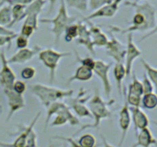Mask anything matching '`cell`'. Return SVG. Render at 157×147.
Masks as SVG:
<instances>
[{
	"label": "cell",
	"mask_w": 157,
	"mask_h": 147,
	"mask_svg": "<svg viewBox=\"0 0 157 147\" xmlns=\"http://www.w3.org/2000/svg\"><path fill=\"white\" fill-rule=\"evenodd\" d=\"M124 6L135 9L136 12L133 16L132 25L127 28H121L117 26L110 25L111 32L118 34L133 33L135 32H146L156 29V9L148 2L143 3L124 1Z\"/></svg>",
	"instance_id": "6da1fadb"
},
{
	"label": "cell",
	"mask_w": 157,
	"mask_h": 147,
	"mask_svg": "<svg viewBox=\"0 0 157 147\" xmlns=\"http://www.w3.org/2000/svg\"><path fill=\"white\" fill-rule=\"evenodd\" d=\"M114 99H109L107 101L104 100L101 97L100 92L98 89L94 91V94L88 102V108L91 113L92 118H94V123L92 124H85L82 126L78 131L75 133V135L78 134L81 132L87 130V129H98L101 122L104 119L110 118L112 116L111 110H109L108 107L114 104Z\"/></svg>",
	"instance_id": "7a4b0ae2"
},
{
	"label": "cell",
	"mask_w": 157,
	"mask_h": 147,
	"mask_svg": "<svg viewBox=\"0 0 157 147\" xmlns=\"http://www.w3.org/2000/svg\"><path fill=\"white\" fill-rule=\"evenodd\" d=\"M44 130L47 129L48 125L54 115H56L55 119L51 123V126H61L69 123L71 126H78L80 124V120L78 116L73 114L70 107L64 102L58 100L54 102L47 107Z\"/></svg>",
	"instance_id": "3957f363"
},
{
	"label": "cell",
	"mask_w": 157,
	"mask_h": 147,
	"mask_svg": "<svg viewBox=\"0 0 157 147\" xmlns=\"http://www.w3.org/2000/svg\"><path fill=\"white\" fill-rule=\"evenodd\" d=\"M76 21V17L71 16L67 12V6L64 0H61L60 6L58 9V13L53 18H41L39 22L45 23V24H52L51 32L55 35V43L56 47L60 44V40L61 36L65 32L66 28L70 24H73Z\"/></svg>",
	"instance_id": "277c9868"
},
{
	"label": "cell",
	"mask_w": 157,
	"mask_h": 147,
	"mask_svg": "<svg viewBox=\"0 0 157 147\" xmlns=\"http://www.w3.org/2000/svg\"><path fill=\"white\" fill-rule=\"evenodd\" d=\"M30 91L36 96L45 108L54 102L68 98L74 94V90H62L42 84H31L29 86Z\"/></svg>",
	"instance_id": "5b68a950"
},
{
	"label": "cell",
	"mask_w": 157,
	"mask_h": 147,
	"mask_svg": "<svg viewBox=\"0 0 157 147\" xmlns=\"http://www.w3.org/2000/svg\"><path fill=\"white\" fill-rule=\"evenodd\" d=\"M41 112H38L29 126L21 125L18 126V132L12 143L0 142V147H38L37 134L34 130V126L39 119Z\"/></svg>",
	"instance_id": "8992f818"
},
{
	"label": "cell",
	"mask_w": 157,
	"mask_h": 147,
	"mask_svg": "<svg viewBox=\"0 0 157 147\" xmlns=\"http://www.w3.org/2000/svg\"><path fill=\"white\" fill-rule=\"evenodd\" d=\"M38 55V59L43 63V64L47 68L49 69V71H50V74H49L50 81H49L51 84H52L55 81V73H56L60 61L63 58L71 56V53L59 52L52 48H46L40 51Z\"/></svg>",
	"instance_id": "52a82bcc"
},
{
	"label": "cell",
	"mask_w": 157,
	"mask_h": 147,
	"mask_svg": "<svg viewBox=\"0 0 157 147\" xmlns=\"http://www.w3.org/2000/svg\"><path fill=\"white\" fill-rule=\"evenodd\" d=\"M67 106L71 110H73L75 114L81 118H92L91 113L88 107L86 105V103L90 99V96L87 95V91L83 87L80 89L78 96L75 98L68 97Z\"/></svg>",
	"instance_id": "ba28073f"
},
{
	"label": "cell",
	"mask_w": 157,
	"mask_h": 147,
	"mask_svg": "<svg viewBox=\"0 0 157 147\" xmlns=\"http://www.w3.org/2000/svg\"><path fill=\"white\" fill-rule=\"evenodd\" d=\"M133 80L129 84L128 90H126V87L123 88V93L125 96L126 100L130 107H140L141 99L144 95V90L141 81L138 80L135 72H133Z\"/></svg>",
	"instance_id": "9c48e42d"
},
{
	"label": "cell",
	"mask_w": 157,
	"mask_h": 147,
	"mask_svg": "<svg viewBox=\"0 0 157 147\" xmlns=\"http://www.w3.org/2000/svg\"><path fill=\"white\" fill-rule=\"evenodd\" d=\"M112 66V63H106L105 61L98 60L95 61L94 66L93 67V72L98 75L101 79L104 87V94L107 100L110 99L112 92V86L109 78V71Z\"/></svg>",
	"instance_id": "30bf717a"
},
{
	"label": "cell",
	"mask_w": 157,
	"mask_h": 147,
	"mask_svg": "<svg viewBox=\"0 0 157 147\" xmlns=\"http://www.w3.org/2000/svg\"><path fill=\"white\" fill-rule=\"evenodd\" d=\"M110 39L105 45L106 54L113 58L115 63H124L126 55V45L121 42L110 31H109Z\"/></svg>",
	"instance_id": "8fae6325"
},
{
	"label": "cell",
	"mask_w": 157,
	"mask_h": 147,
	"mask_svg": "<svg viewBox=\"0 0 157 147\" xmlns=\"http://www.w3.org/2000/svg\"><path fill=\"white\" fill-rule=\"evenodd\" d=\"M0 85L3 87V89H12L13 84L16 81V75L8 63L5 50H2L0 51Z\"/></svg>",
	"instance_id": "7c38bea8"
},
{
	"label": "cell",
	"mask_w": 157,
	"mask_h": 147,
	"mask_svg": "<svg viewBox=\"0 0 157 147\" xmlns=\"http://www.w3.org/2000/svg\"><path fill=\"white\" fill-rule=\"evenodd\" d=\"M142 55L140 49L138 48L133 41V33H127V43L126 45V55H125V68L126 77H129L132 73L133 64L136 58Z\"/></svg>",
	"instance_id": "4fadbf2b"
},
{
	"label": "cell",
	"mask_w": 157,
	"mask_h": 147,
	"mask_svg": "<svg viewBox=\"0 0 157 147\" xmlns=\"http://www.w3.org/2000/svg\"><path fill=\"white\" fill-rule=\"evenodd\" d=\"M3 93L6 95L9 106V113L7 115V121L12 118V115L18 110H21L25 106L23 94H19L12 89H3Z\"/></svg>",
	"instance_id": "5bb4252c"
},
{
	"label": "cell",
	"mask_w": 157,
	"mask_h": 147,
	"mask_svg": "<svg viewBox=\"0 0 157 147\" xmlns=\"http://www.w3.org/2000/svg\"><path fill=\"white\" fill-rule=\"evenodd\" d=\"M124 104L121 108V111L119 113V126L121 130V136L118 142V146L121 147L125 141L127 137V133L129 131L130 125H131V113L130 110V106L127 104L125 96H124Z\"/></svg>",
	"instance_id": "9a60e30c"
},
{
	"label": "cell",
	"mask_w": 157,
	"mask_h": 147,
	"mask_svg": "<svg viewBox=\"0 0 157 147\" xmlns=\"http://www.w3.org/2000/svg\"><path fill=\"white\" fill-rule=\"evenodd\" d=\"M123 1L124 0H113L110 3L104 5V6L97 9L91 14L87 15L84 18V20H91L99 18H113L117 12L120 5Z\"/></svg>",
	"instance_id": "2e32d148"
},
{
	"label": "cell",
	"mask_w": 157,
	"mask_h": 147,
	"mask_svg": "<svg viewBox=\"0 0 157 147\" xmlns=\"http://www.w3.org/2000/svg\"><path fill=\"white\" fill-rule=\"evenodd\" d=\"M78 37L76 38V44L78 45L84 46L92 55H96L94 46L92 42L91 35L87 23L85 21L83 22L80 21L78 22Z\"/></svg>",
	"instance_id": "e0dca14e"
},
{
	"label": "cell",
	"mask_w": 157,
	"mask_h": 147,
	"mask_svg": "<svg viewBox=\"0 0 157 147\" xmlns=\"http://www.w3.org/2000/svg\"><path fill=\"white\" fill-rule=\"evenodd\" d=\"M42 49V47L38 45L34 46L32 48L25 47V48L18 49V51L15 54H14L10 58H9V59L7 58V61L9 64H25L27 61L32 59Z\"/></svg>",
	"instance_id": "ac0fdd59"
},
{
	"label": "cell",
	"mask_w": 157,
	"mask_h": 147,
	"mask_svg": "<svg viewBox=\"0 0 157 147\" xmlns=\"http://www.w3.org/2000/svg\"><path fill=\"white\" fill-rule=\"evenodd\" d=\"M130 110L131 113V119L134 126L136 134L139 130L149 127L150 119L147 115L141 110L140 107H130Z\"/></svg>",
	"instance_id": "d6986e66"
},
{
	"label": "cell",
	"mask_w": 157,
	"mask_h": 147,
	"mask_svg": "<svg viewBox=\"0 0 157 147\" xmlns=\"http://www.w3.org/2000/svg\"><path fill=\"white\" fill-rule=\"evenodd\" d=\"M87 23L88 28L90 30V35H91L92 42L94 46H98V47H105L108 41V38L107 35L104 33L101 30V27L96 24H93L90 21V20H84Z\"/></svg>",
	"instance_id": "ffe728a7"
},
{
	"label": "cell",
	"mask_w": 157,
	"mask_h": 147,
	"mask_svg": "<svg viewBox=\"0 0 157 147\" xmlns=\"http://www.w3.org/2000/svg\"><path fill=\"white\" fill-rule=\"evenodd\" d=\"M136 142L130 147H151L156 145L157 141L149 127L139 130L136 134Z\"/></svg>",
	"instance_id": "44dd1931"
},
{
	"label": "cell",
	"mask_w": 157,
	"mask_h": 147,
	"mask_svg": "<svg viewBox=\"0 0 157 147\" xmlns=\"http://www.w3.org/2000/svg\"><path fill=\"white\" fill-rule=\"evenodd\" d=\"M94 72L93 70L86 66L81 65L79 66L75 70V74L72 77L68 79V84L74 82V81H90L93 78Z\"/></svg>",
	"instance_id": "7402d4cb"
},
{
	"label": "cell",
	"mask_w": 157,
	"mask_h": 147,
	"mask_svg": "<svg viewBox=\"0 0 157 147\" xmlns=\"http://www.w3.org/2000/svg\"><path fill=\"white\" fill-rule=\"evenodd\" d=\"M113 77L115 78L120 96H123V81L126 77V68L124 63H115L113 70Z\"/></svg>",
	"instance_id": "603a6c76"
},
{
	"label": "cell",
	"mask_w": 157,
	"mask_h": 147,
	"mask_svg": "<svg viewBox=\"0 0 157 147\" xmlns=\"http://www.w3.org/2000/svg\"><path fill=\"white\" fill-rule=\"evenodd\" d=\"M27 6L20 4H15L12 6V19L10 24H8L6 27L8 28H11L15 24L21 21V20L25 18V8Z\"/></svg>",
	"instance_id": "cb8c5ba5"
},
{
	"label": "cell",
	"mask_w": 157,
	"mask_h": 147,
	"mask_svg": "<svg viewBox=\"0 0 157 147\" xmlns=\"http://www.w3.org/2000/svg\"><path fill=\"white\" fill-rule=\"evenodd\" d=\"M157 106V96L154 92L145 93L141 99V107L147 110H153Z\"/></svg>",
	"instance_id": "d4e9b609"
},
{
	"label": "cell",
	"mask_w": 157,
	"mask_h": 147,
	"mask_svg": "<svg viewBox=\"0 0 157 147\" xmlns=\"http://www.w3.org/2000/svg\"><path fill=\"white\" fill-rule=\"evenodd\" d=\"M12 6L9 4L0 7V24L7 26L12 21Z\"/></svg>",
	"instance_id": "484cf974"
},
{
	"label": "cell",
	"mask_w": 157,
	"mask_h": 147,
	"mask_svg": "<svg viewBox=\"0 0 157 147\" xmlns=\"http://www.w3.org/2000/svg\"><path fill=\"white\" fill-rule=\"evenodd\" d=\"M66 6L71 9L81 12H85L88 10L89 4L88 0H64Z\"/></svg>",
	"instance_id": "4316f807"
},
{
	"label": "cell",
	"mask_w": 157,
	"mask_h": 147,
	"mask_svg": "<svg viewBox=\"0 0 157 147\" xmlns=\"http://www.w3.org/2000/svg\"><path fill=\"white\" fill-rule=\"evenodd\" d=\"M141 64L143 65L144 68L145 69L146 71H147V76L148 77V78L150 79V81H151L152 84H153L155 87H156L157 84V70L155 67H152L148 62L145 61L144 59H140Z\"/></svg>",
	"instance_id": "83f0119b"
},
{
	"label": "cell",
	"mask_w": 157,
	"mask_h": 147,
	"mask_svg": "<svg viewBox=\"0 0 157 147\" xmlns=\"http://www.w3.org/2000/svg\"><path fill=\"white\" fill-rule=\"evenodd\" d=\"M78 23L75 22L73 23V24H70V25L66 28L65 32H64V41L67 43L74 41V40L76 39V38L78 37Z\"/></svg>",
	"instance_id": "f1b7e54d"
},
{
	"label": "cell",
	"mask_w": 157,
	"mask_h": 147,
	"mask_svg": "<svg viewBox=\"0 0 157 147\" xmlns=\"http://www.w3.org/2000/svg\"><path fill=\"white\" fill-rule=\"evenodd\" d=\"M81 147H95L96 146V138L90 133L82 135L78 140Z\"/></svg>",
	"instance_id": "f546056e"
},
{
	"label": "cell",
	"mask_w": 157,
	"mask_h": 147,
	"mask_svg": "<svg viewBox=\"0 0 157 147\" xmlns=\"http://www.w3.org/2000/svg\"><path fill=\"white\" fill-rule=\"evenodd\" d=\"M75 59H76V62L80 63L81 65L86 66V67H89V68L93 70V67L95 64V61L93 59V58H90V57H87V58H81V57H80V55H78V53L76 51H75Z\"/></svg>",
	"instance_id": "4dcf8cb0"
},
{
	"label": "cell",
	"mask_w": 157,
	"mask_h": 147,
	"mask_svg": "<svg viewBox=\"0 0 157 147\" xmlns=\"http://www.w3.org/2000/svg\"><path fill=\"white\" fill-rule=\"evenodd\" d=\"M143 85V90H144V94L148 93H151L153 92L154 90V86L152 84L151 81H150V79L148 78V77L147 76L145 73L143 75V81H141Z\"/></svg>",
	"instance_id": "1f68e13d"
},
{
	"label": "cell",
	"mask_w": 157,
	"mask_h": 147,
	"mask_svg": "<svg viewBox=\"0 0 157 147\" xmlns=\"http://www.w3.org/2000/svg\"><path fill=\"white\" fill-rule=\"evenodd\" d=\"M36 74V70L32 66L25 67L21 71V77L24 80L32 79Z\"/></svg>",
	"instance_id": "d6a6232c"
},
{
	"label": "cell",
	"mask_w": 157,
	"mask_h": 147,
	"mask_svg": "<svg viewBox=\"0 0 157 147\" xmlns=\"http://www.w3.org/2000/svg\"><path fill=\"white\" fill-rule=\"evenodd\" d=\"M112 1L113 0H88L89 9L92 11H95Z\"/></svg>",
	"instance_id": "836d02e7"
},
{
	"label": "cell",
	"mask_w": 157,
	"mask_h": 147,
	"mask_svg": "<svg viewBox=\"0 0 157 147\" xmlns=\"http://www.w3.org/2000/svg\"><path fill=\"white\" fill-rule=\"evenodd\" d=\"M15 41H16L17 48H25V47H27V46L29 45V38L19 34V35H17V37L15 38Z\"/></svg>",
	"instance_id": "e575fe53"
},
{
	"label": "cell",
	"mask_w": 157,
	"mask_h": 147,
	"mask_svg": "<svg viewBox=\"0 0 157 147\" xmlns=\"http://www.w3.org/2000/svg\"><path fill=\"white\" fill-rule=\"evenodd\" d=\"M26 88V84L22 81H15L12 86V90L19 94H23L25 92Z\"/></svg>",
	"instance_id": "d590c367"
},
{
	"label": "cell",
	"mask_w": 157,
	"mask_h": 147,
	"mask_svg": "<svg viewBox=\"0 0 157 147\" xmlns=\"http://www.w3.org/2000/svg\"><path fill=\"white\" fill-rule=\"evenodd\" d=\"M53 139H58V140H62L64 142H67L69 145L71 147H81V145L78 143V140H75L73 137H66V136H53Z\"/></svg>",
	"instance_id": "8d00e7d4"
},
{
	"label": "cell",
	"mask_w": 157,
	"mask_h": 147,
	"mask_svg": "<svg viewBox=\"0 0 157 147\" xmlns=\"http://www.w3.org/2000/svg\"><path fill=\"white\" fill-rule=\"evenodd\" d=\"M34 0H0V7H1L2 5H4V3H6V4H9V6H11L15 4L28 6V5L30 4V3L32 2Z\"/></svg>",
	"instance_id": "74e56055"
},
{
	"label": "cell",
	"mask_w": 157,
	"mask_h": 147,
	"mask_svg": "<svg viewBox=\"0 0 157 147\" xmlns=\"http://www.w3.org/2000/svg\"><path fill=\"white\" fill-rule=\"evenodd\" d=\"M18 34L12 36H0V47L5 45H8V49L10 48L12 42L17 37Z\"/></svg>",
	"instance_id": "f35d334b"
},
{
	"label": "cell",
	"mask_w": 157,
	"mask_h": 147,
	"mask_svg": "<svg viewBox=\"0 0 157 147\" xmlns=\"http://www.w3.org/2000/svg\"><path fill=\"white\" fill-rule=\"evenodd\" d=\"M35 32V31L33 28L30 27V26L29 25H25V24H22L21 28V32H20V35H22L29 38L32 35H33V33Z\"/></svg>",
	"instance_id": "ab89813d"
},
{
	"label": "cell",
	"mask_w": 157,
	"mask_h": 147,
	"mask_svg": "<svg viewBox=\"0 0 157 147\" xmlns=\"http://www.w3.org/2000/svg\"><path fill=\"white\" fill-rule=\"evenodd\" d=\"M15 35H17L16 32L8 28L6 26L0 24V36H12Z\"/></svg>",
	"instance_id": "60d3db41"
},
{
	"label": "cell",
	"mask_w": 157,
	"mask_h": 147,
	"mask_svg": "<svg viewBox=\"0 0 157 147\" xmlns=\"http://www.w3.org/2000/svg\"><path fill=\"white\" fill-rule=\"evenodd\" d=\"M46 1H48L49 2V4H50V6H49L48 13L51 14L54 11V9H55V3H56L57 0H46Z\"/></svg>",
	"instance_id": "b9f144b4"
},
{
	"label": "cell",
	"mask_w": 157,
	"mask_h": 147,
	"mask_svg": "<svg viewBox=\"0 0 157 147\" xmlns=\"http://www.w3.org/2000/svg\"><path fill=\"white\" fill-rule=\"evenodd\" d=\"M101 139H102L103 146H104V147H114L113 145H112L111 144L109 143L108 141L107 140V139H106V138L104 137V136H103L102 134L101 135Z\"/></svg>",
	"instance_id": "7bdbcfd3"
},
{
	"label": "cell",
	"mask_w": 157,
	"mask_h": 147,
	"mask_svg": "<svg viewBox=\"0 0 157 147\" xmlns=\"http://www.w3.org/2000/svg\"><path fill=\"white\" fill-rule=\"evenodd\" d=\"M140 1H141V0H135L134 2H139Z\"/></svg>",
	"instance_id": "ee69618b"
},
{
	"label": "cell",
	"mask_w": 157,
	"mask_h": 147,
	"mask_svg": "<svg viewBox=\"0 0 157 147\" xmlns=\"http://www.w3.org/2000/svg\"><path fill=\"white\" fill-rule=\"evenodd\" d=\"M0 112L2 113V106L1 105H0Z\"/></svg>",
	"instance_id": "f6af8a7d"
},
{
	"label": "cell",
	"mask_w": 157,
	"mask_h": 147,
	"mask_svg": "<svg viewBox=\"0 0 157 147\" xmlns=\"http://www.w3.org/2000/svg\"><path fill=\"white\" fill-rule=\"evenodd\" d=\"M48 147H54V145H49V146H48Z\"/></svg>",
	"instance_id": "bcb514c9"
},
{
	"label": "cell",
	"mask_w": 157,
	"mask_h": 147,
	"mask_svg": "<svg viewBox=\"0 0 157 147\" xmlns=\"http://www.w3.org/2000/svg\"><path fill=\"white\" fill-rule=\"evenodd\" d=\"M95 147H98V145H96V146H95Z\"/></svg>",
	"instance_id": "7dc6e473"
}]
</instances>
